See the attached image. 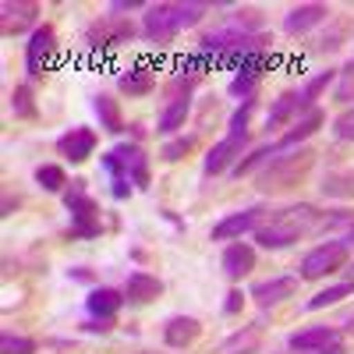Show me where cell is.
<instances>
[{"label":"cell","instance_id":"cell-1","mask_svg":"<svg viewBox=\"0 0 354 354\" xmlns=\"http://www.w3.org/2000/svg\"><path fill=\"white\" fill-rule=\"evenodd\" d=\"M340 220H344V213H326L312 202H298V205H287V209H280L266 220L255 230V241L266 252H280V248H290L294 241H305V238H312V234L326 230L330 223H340Z\"/></svg>","mask_w":354,"mask_h":354},{"label":"cell","instance_id":"cell-2","mask_svg":"<svg viewBox=\"0 0 354 354\" xmlns=\"http://www.w3.org/2000/svg\"><path fill=\"white\" fill-rule=\"evenodd\" d=\"M209 11V4H198V0H163V4H149L142 15V36L153 46H167L174 43L185 28L198 25Z\"/></svg>","mask_w":354,"mask_h":354},{"label":"cell","instance_id":"cell-3","mask_svg":"<svg viewBox=\"0 0 354 354\" xmlns=\"http://www.w3.org/2000/svg\"><path fill=\"white\" fill-rule=\"evenodd\" d=\"M106 177H110V192L113 198H128L135 188H149V156L138 142H121L110 153L100 156Z\"/></svg>","mask_w":354,"mask_h":354},{"label":"cell","instance_id":"cell-4","mask_svg":"<svg viewBox=\"0 0 354 354\" xmlns=\"http://www.w3.org/2000/svg\"><path fill=\"white\" fill-rule=\"evenodd\" d=\"M315 149L308 145H298V149H287V153H277L270 163H266L259 174H255V188L262 195H277V192H287L298 181H305V174L312 170L315 163Z\"/></svg>","mask_w":354,"mask_h":354},{"label":"cell","instance_id":"cell-5","mask_svg":"<svg viewBox=\"0 0 354 354\" xmlns=\"http://www.w3.org/2000/svg\"><path fill=\"white\" fill-rule=\"evenodd\" d=\"M64 209L71 213V238H82V241H93L103 234V223H100V202L88 195V185L82 181V177H75V181L68 185L64 192Z\"/></svg>","mask_w":354,"mask_h":354},{"label":"cell","instance_id":"cell-6","mask_svg":"<svg viewBox=\"0 0 354 354\" xmlns=\"http://www.w3.org/2000/svg\"><path fill=\"white\" fill-rule=\"evenodd\" d=\"M195 82L192 75H181L177 71L170 88H167V106L160 110V121H156V131L160 135H174L177 128H185L188 113H192V93H195Z\"/></svg>","mask_w":354,"mask_h":354},{"label":"cell","instance_id":"cell-7","mask_svg":"<svg viewBox=\"0 0 354 354\" xmlns=\"http://www.w3.org/2000/svg\"><path fill=\"white\" fill-rule=\"evenodd\" d=\"M347 259H351V241L347 238L326 241V245L312 248L301 259L298 280H322V277H330V273H340V270H347Z\"/></svg>","mask_w":354,"mask_h":354},{"label":"cell","instance_id":"cell-8","mask_svg":"<svg viewBox=\"0 0 354 354\" xmlns=\"http://www.w3.org/2000/svg\"><path fill=\"white\" fill-rule=\"evenodd\" d=\"M294 354H347V337L340 326H308L287 337Z\"/></svg>","mask_w":354,"mask_h":354},{"label":"cell","instance_id":"cell-9","mask_svg":"<svg viewBox=\"0 0 354 354\" xmlns=\"http://www.w3.org/2000/svg\"><path fill=\"white\" fill-rule=\"evenodd\" d=\"M131 36H135V25L128 21V18H100V21H93L82 32V43H85V50L88 53H106V50H117V46H124V43H131Z\"/></svg>","mask_w":354,"mask_h":354},{"label":"cell","instance_id":"cell-10","mask_svg":"<svg viewBox=\"0 0 354 354\" xmlns=\"http://www.w3.org/2000/svg\"><path fill=\"white\" fill-rule=\"evenodd\" d=\"M273 68H277V57H273L270 50L248 53L245 61L234 68V78H230V85H227V93H230L234 100H252L255 88H259V82L266 78V71H273Z\"/></svg>","mask_w":354,"mask_h":354},{"label":"cell","instance_id":"cell-11","mask_svg":"<svg viewBox=\"0 0 354 354\" xmlns=\"http://www.w3.org/2000/svg\"><path fill=\"white\" fill-rule=\"evenodd\" d=\"M57 53V32L53 25H39L25 43V75L28 78H43V71H50Z\"/></svg>","mask_w":354,"mask_h":354},{"label":"cell","instance_id":"cell-12","mask_svg":"<svg viewBox=\"0 0 354 354\" xmlns=\"http://www.w3.org/2000/svg\"><path fill=\"white\" fill-rule=\"evenodd\" d=\"M39 4L36 0H4L0 4V28H4V36L11 39V36H21V32H28L32 36L36 32V21H39Z\"/></svg>","mask_w":354,"mask_h":354},{"label":"cell","instance_id":"cell-13","mask_svg":"<svg viewBox=\"0 0 354 354\" xmlns=\"http://www.w3.org/2000/svg\"><path fill=\"white\" fill-rule=\"evenodd\" d=\"M266 220H270V209H266V205L259 202V205H248V209H241V213L223 216V220L213 227L209 238H213V241H241V234L259 230Z\"/></svg>","mask_w":354,"mask_h":354},{"label":"cell","instance_id":"cell-14","mask_svg":"<svg viewBox=\"0 0 354 354\" xmlns=\"http://www.w3.org/2000/svg\"><path fill=\"white\" fill-rule=\"evenodd\" d=\"M248 149V138H241V135H223L209 153H205V160H202V174L205 177H216V174H223V170H234L238 167V156Z\"/></svg>","mask_w":354,"mask_h":354},{"label":"cell","instance_id":"cell-15","mask_svg":"<svg viewBox=\"0 0 354 354\" xmlns=\"http://www.w3.org/2000/svg\"><path fill=\"white\" fill-rule=\"evenodd\" d=\"M298 277H290V273H283V277H270V280H259V283H252V290H248V298H255V305L259 308H277V305H283L287 298H294L298 294Z\"/></svg>","mask_w":354,"mask_h":354},{"label":"cell","instance_id":"cell-16","mask_svg":"<svg viewBox=\"0 0 354 354\" xmlns=\"http://www.w3.org/2000/svg\"><path fill=\"white\" fill-rule=\"evenodd\" d=\"M322 124H326V113H322L319 106L315 110H308V113H301L298 121L290 124V131H283L277 142H273V153H287V149H298V145L305 142V138H312Z\"/></svg>","mask_w":354,"mask_h":354},{"label":"cell","instance_id":"cell-17","mask_svg":"<svg viewBox=\"0 0 354 354\" xmlns=\"http://www.w3.org/2000/svg\"><path fill=\"white\" fill-rule=\"evenodd\" d=\"M57 153H61L68 163H85L88 156L96 153V131L93 128H71L57 138Z\"/></svg>","mask_w":354,"mask_h":354},{"label":"cell","instance_id":"cell-18","mask_svg":"<svg viewBox=\"0 0 354 354\" xmlns=\"http://www.w3.org/2000/svg\"><path fill=\"white\" fill-rule=\"evenodd\" d=\"M117 88H121L124 96H149L156 88V64H149V61L128 64L121 75H117Z\"/></svg>","mask_w":354,"mask_h":354},{"label":"cell","instance_id":"cell-19","mask_svg":"<svg viewBox=\"0 0 354 354\" xmlns=\"http://www.w3.org/2000/svg\"><path fill=\"white\" fill-rule=\"evenodd\" d=\"M220 270H223V277L227 280H245L252 270H255V248L252 245H245V241H230L227 248H223V255H220Z\"/></svg>","mask_w":354,"mask_h":354},{"label":"cell","instance_id":"cell-20","mask_svg":"<svg viewBox=\"0 0 354 354\" xmlns=\"http://www.w3.org/2000/svg\"><path fill=\"white\" fill-rule=\"evenodd\" d=\"M333 11L326 8V4H298V8H290L287 11V18H283V32L287 36H305V32H312L315 25H322Z\"/></svg>","mask_w":354,"mask_h":354},{"label":"cell","instance_id":"cell-21","mask_svg":"<svg viewBox=\"0 0 354 354\" xmlns=\"http://www.w3.org/2000/svg\"><path fill=\"white\" fill-rule=\"evenodd\" d=\"M202 337V322L195 315H170L167 326H163V344L170 351H185Z\"/></svg>","mask_w":354,"mask_h":354},{"label":"cell","instance_id":"cell-22","mask_svg":"<svg viewBox=\"0 0 354 354\" xmlns=\"http://www.w3.org/2000/svg\"><path fill=\"white\" fill-rule=\"evenodd\" d=\"M163 294V280L153 277V273H131L128 283H124V301L128 305H153L156 298Z\"/></svg>","mask_w":354,"mask_h":354},{"label":"cell","instance_id":"cell-23","mask_svg":"<svg viewBox=\"0 0 354 354\" xmlns=\"http://www.w3.org/2000/svg\"><path fill=\"white\" fill-rule=\"evenodd\" d=\"M301 117V103H298V93L294 88H287V93H280L270 106V113H266V131H280L287 124H294Z\"/></svg>","mask_w":354,"mask_h":354},{"label":"cell","instance_id":"cell-24","mask_svg":"<svg viewBox=\"0 0 354 354\" xmlns=\"http://www.w3.org/2000/svg\"><path fill=\"white\" fill-rule=\"evenodd\" d=\"M121 305H124V290H113V287H96V290H88V298H85L88 319H113L121 312Z\"/></svg>","mask_w":354,"mask_h":354},{"label":"cell","instance_id":"cell-25","mask_svg":"<svg viewBox=\"0 0 354 354\" xmlns=\"http://www.w3.org/2000/svg\"><path fill=\"white\" fill-rule=\"evenodd\" d=\"M259 351H262V326H241L216 347V354H259Z\"/></svg>","mask_w":354,"mask_h":354},{"label":"cell","instance_id":"cell-26","mask_svg":"<svg viewBox=\"0 0 354 354\" xmlns=\"http://www.w3.org/2000/svg\"><path fill=\"white\" fill-rule=\"evenodd\" d=\"M93 110H96V117H100V128H103V131H110V135H121V131H124L121 103H117L110 93H100V96L93 100Z\"/></svg>","mask_w":354,"mask_h":354},{"label":"cell","instance_id":"cell-27","mask_svg":"<svg viewBox=\"0 0 354 354\" xmlns=\"http://www.w3.org/2000/svg\"><path fill=\"white\" fill-rule=\"evenodd\" d=\"M333 78H337V71H319V75H312L305 85H298L294 93H298V103H301V113H308V110H315V100L326 93V88L333 85Z\"/></svg>","mask_w":354,"mask_h":354},{"label":"cell","instance_id":"cell-28","mask_svg":"<svg viewBox=\"0 0 354 354\" xmlns=\"http://www.w3.org/2000/svg\"><path fill=\"white\" fill-rule=\"evenodd\" d=\"M319 192L326 198H354V170H333L322 177Z\"/></svg>","mask_w":354,"mask_h":354},{"label":"cell","instance_id":"cell-29","mask_svg":"<svg viewBox=\"0 0 354 354\" xmlns=\"http://www.w3.org/2000/svg\"><path fill=\"white\" fill-rule=\"evenodd\" d=\"M344 298H354V280H344V283H333V287H326V290H319L315 298L305 301V312L330 308V305H337V301H344Z\"/></svg>","mask_w":354,"mask_h":354},{"label":"cell","instance_id":"cell-30","mask_svg":"<svg viewBox=\"0 0 354 354\" xmlns=\"http://www.w3.org/2000/svg\"><path fill=\"white\" fill-rule=\"evenodd\" d=\"M36 185L50 195H64L68 192V174L64 167H57V163H39L36 167Z\"/></svg>","mask_w":354,"mask_h":354},{"label":"cell","instance_id":"cell-31","mask_svg":"<svg viewBox=\"0 0 354 354\" xmlns=\"http://www.w3.org/2000/svg\"><path fill=\"white\" fill-rule=\"evenodd\" d=\"M11 113L18 117V121H32V117H36V93H32V85H28V82L11 88Z\"/></svg>","mask_w":354,"mask_h":354},{"label":"cell","instance_id":"cell-32","mask_svg":"<svg viewBox=\"0 0 354 354\" xmlns=\"http://www.w3.org/2000/svg\"><path fill=\"white\" fill-rule=\"evenodd\" d=\"M195 145H198V138H195V135H177V138L163 142L160 160H163V163H177V160L192 156V153H195Z\"/></svg>","mask_w":354,"mask_h":354},{"label":"cell","instance_id":"cell-33","mask_svg":"<svg viewBox=\"0 0 354 354\" xmlns=\"http://www.w3.org/2000/svg\"><path fill=\"white\" fill-rule=\"evenodd\" d=\"M255 106H259L255 96H252V100H241V106L234 110V113H230V121H227V135H241V138H248V121H252Z\"/></svg>","mask_w":354,"mask_h":354},{"label":"cell","instance_id":"cell-34","mask_svg":"<svg viewBox=\"0 0 354 354\" xmlns=\"http://www.w3.org/2000/svg\"><path fill=\"white\" fill-rule=\"evenodd\" d=\"M36 340L32 337H18V333H4V337H0V354H36Z\"/></svg>","mask_w":354,"mask_h":354},{"label":"cell","instance_id":"cell-35","mask_svg":"<svg viewBox=\"0 0 354 354\" xmlns=\"http://www.w3.org/2000/svg\"><path fill=\"white\" fill-rule=\"evenodd\" d=\"M333 138H340V142H354V106H344L337 117H333Z\"/></svg>","mask_w":354,"mask_h":354},{"label":"cell","instance_id":"cell-36","mask_svg":"<svg viewBox=\"0 0 354 354\" xmlns=\"http://www.w3.org/2000/svg\"><path fill=\"white\" fill-rule=\"evenodd\" d=\"M337 78H340V82H337V88H333V100H337V103H351V100H354V61H351Z\"/></svg>","mask_w":354,"mask_h":354},{"label":"cell","instance_id":"cell-37","mask_svg":"<svg viewBox=\"0 0 354 354\" xmlns=\"http://www.w3.org/2000/svg\"><path fill=\"white\" fill-rule=\"evenodd\" d=\"M245 298H248V294L241 287H230L227 290V301H223V315H238L245 308Z\"/></svg>","mask_w":354,"mask_h":354},{"label":"cell","instance_id":"cell-38","mask_svg":"<svg viewBox=\"0 0 354 354\" xmlns=\"http://www.w3.org/2000/svg\"><path fill=\"white\" fill-rule=\"evenodd\" d=\"M138 8H149V4H142V0H113V4H106V15L124 18V11H138Z\"/></svg>","mask_w":354,"mask_h":354},{"label":"cell","instance_id":"cell-39","mask_svg":"<svg viewBox=\"0 0 354 354\" xmlns=\"http://www.w3.org/2000/svg\"><path fill=\"white\" fill-rule=\"evenodd\" d=\"M82 330H85V333H110V330H113V319H88Z\"/></svg>","mask_w":354,"mask_h":354},{"label":"cell","instance_id":"cell-40","mask_svg":"<svg viewBox=\"0 0 354 354\" xmlns=\"http://www.w3.org/2000/svg\"><path fill=\"white\" fill-rule=\"evenodd\" d=\"M337 326H340L344 333H351V337H354V305L340 312V319H337Z\"/></svg>","mask_w":354,"mask_h":354},{"label":"cell","instance_id":"cell-41","mask_svg":"<svg viewBox=\"0 0 354 354\" xmlns=\"http://www.w3.org/2000/svg\"><path fill=\"white\" fill-rule=\"evenodd\" d=\"M71 277H75V280H93V273H88L85 266H78V270H71Z\"/></svg>","mask_w":354,"mask_h":354},{"label":"cell","instance_id":"cell-42","mask_svg":"<svg viewBox=\"0 0 354 354\" xmlns=\"http://www.w3.org/2000/svg\"><path fill=\"white\" fill-rule=\"evenodd\" d=\"M138 354H163V351H138Z\"/></svg>","mask_w":354,"mask_h":354},{"label":"cell","instance_id":"cell-43","mask_svg":"<svg viewBox=\"0 0 354 354\" xmlns=\"http://www.w3.org/2000/svg\"><path fill=\"white\" fill-rule=\"evenodd\" d=\"M347 241H351V245H354V230H351V234H347Z\"/></svg>","mask_w":354,"mask_h":354},{"label":"cell","instance_id":"cell-44","mask_svg":"<svg viewBox=\"0 0 354 354\" xmlns=\"http://www.w3.org/2000/svg\"><path fill=\"white\" fill-rule=\"evenodd\" d=\"M347 273H351V280H354V266H351V270H347Z\"/></svg>","mask_w":354,"mask_h":354}]
</instances>
